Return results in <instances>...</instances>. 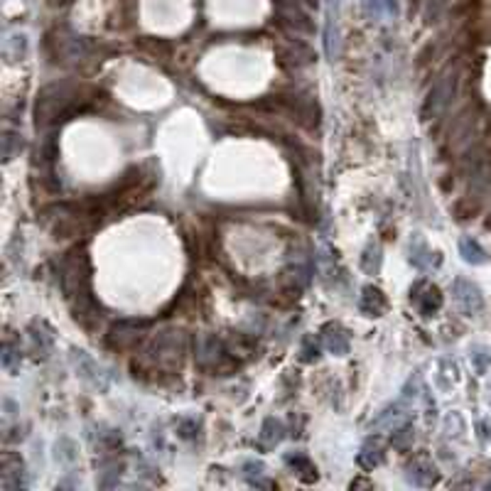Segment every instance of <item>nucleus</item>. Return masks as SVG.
<instances>
[{
    "instance_id": "obj_1",
    "label": "nucleus",
    "mask_w": 491,
    "mask_h": 491,
    "mask_svg": "<svg viewBox=\"0 0 491 491\" xmlns=\"http://www.w3.org/2000/svg\"><path fill=\"white\" fill-rule=\"evenodd\" d=\"M147 363H150V374H158V368H180L182 354H184V337L182 332H163L158 339L147 346Z\"/></svg>"
},
{
    "instance_id": "obj_2",
    "label": "nucleus",
    "mask_w": 491,
    "mask_h": 491,
    "mask_svg": "<svg viewBox=\"0 0 491 491\" xmlns=\"http://www.w3.org/2000/svg\"><path fill=\"white\" fill-rule=\"evenodd\" d=\"M71 99L67 96L64 86L52 84V86H45L37 94V106H35V123L37 128H47L49 123L59 121L64 116V111L69 108Z\"/></svg>"
},
{
    "instance_id": "obj_3",
    "label": "nucleus",
    "mask_w": 491,
    "mask_h": 491,
    "mask_svg": "<svg viewBox=\"0 0 491 491\" xmlns=\"http://www.w3.org/2000/svg\"><path fill=\"white\" fill-rule=\"evenodd\" d=\"M457 91V76L455 74H444L427 94L425 104H422V121H430V118L442 116L447 108H450L452 99H455Z\"/></svg>"
},
{
    "instance_id": "obj_4",
    "label": "nucleus",
    "mask_w": 491,
    "mask_h": 491,
    "mask_svg": "<svg viewBox=\"0 0 491 491\" xmlns=\"http://www.w3.org/2000/svg\"><path fill=\"white\" fill-rule=\"evenodd\" d=\"M145 327H147V322H143V320H121V322H116V324L108 329V334H106V346H108V349H116V351L130 349V346L138 344L141 332Z\"/></svg>"
},
{
    "instance_id": "obj_5",
    "label": "nucleus",
    "mask_w": 491,
    "mask_h": 491,
    "mask_svg": "<svg viewBox=\"0 0 491 491\" xmlns=\"http://www.w3.org/2000/svg\"><path fill=\"white\" fill-rule=\"evenodd\" d=\"M452 295H455V302L459 304V310H462L464 315H477V312H481V307H484L479 287L474 285V283L464 280V278H457V280L452 283Z\"/></svg>"
},
{
    "instance_id": "obj_6",
    "label": "nucleus",
    "mask_w": 491,
    "mask_h": 491,
    "mask_svg": "<svg viewBox=\"0 0 491 491\" xmlns=\"http://www.w3.org/2000/svg\"><path fill=\"white\" fill-rule=\"evenodd\" d=\"M0 484L5 491H23L27 486L25 481V464L20 457L5 455L0 462Z\"/></svg>"
},
{
    "instance_id": "obj_7",
    "label": "nucleus",
    "mask_w": 491,
    "mask_h": 491,
    "mask_svg": "<svg viewBox=\"0 0 491 491\" xmlns=\"http://www.w3.org/2000/svg\"><path fill=\"white\" fill-rule=\"evenodd\" d=\"M339 0H327V25H324V52L329 59L337 57L339 45Z\"/></svg>"
},
{
    "instance_id": "obj_8",
    "label": "nucleus",
    "mask_w": 491,
    "mask_h": 491,
    "mask_svg": "<svg viewBox=\"0 0 491 491\" xmlns=\"http://www.w3.org/2000/svg\"><path fill=\"white\" fill-rule=\"evenodd\" d=\"M388 307V300L386 295H383V290H379V287L374 285H366L361 290V300H359V310L363 312L366 317H381L383 312H386Z\"/></svg>"
},
{
    "instance_id": "obj_9",
    "label": "nucleus",
    "mask_w": 491,
    "mask_h": 491,
    "mask_svg": "<svg viewBox=\"0 0 491 491\" xmlns=\"http://www.w3.org/2000/svg\"><path fill=\"white\" fill-rule=\"evenodd\" d=\"M408 481H413L416 486H433L438 481V469L430 459L418 457L413 459V464H408Z\"/></svg>"
},
{
    "instance_id": "obj_10",
    "label": "nucleus",
    "mask_w": 491,
    "mask_h": 491,
    "mask_svg": "<svg viewBox=\"0 0 491 491\" xmlns=\"http://www.w3.org/2000/svg\"><path fill=\"white\" fill-rule=\"evenodd\" d=\"M322 337H324V346L332 354H337V357H346L349 354V337H346V332L339 324H324Z\"/></svg>"
},
{
    "instance_id": "obj_11",
    "label": "nucleus",
    "mask_w": 491,
    "mask_h": 491,
    "mask_svg": "<svg viewBox=\"0 0 491 491\" xmlns=\"http://www.w3.org/2000/svg\"><path fill=\"white\" fill-rule=\"evenodd\" d=\"M285 464L293 472H298V477L302 481H315L317 479V467L310 462V457L302 455V452H295V455H285Z\"/></svg>"
},
{
    "instance_id": "obj_12",
    "label": "nucleus",
    "mask_w": 491,
    "mask_h": 491,
    "mask_svg": "<svg viewBox=\"0 0 491 491\" xmlns=\"http://www.w3.org/2000/svg\"><path fill=\"white\" fill-rule=\"evenodd\" d=\"M416 302H418V307H420L422 315L430 317V315H435L440 307H442V293H440L438 285H427L425 293L416 295Z\"/></svg>"
},
{
    "instance_id": "obj_13",
    "label": "nucleus",
    "mask_w": 491,
    "mask_h": 491,
    "mask_svg": "<svg viewBox=\"0 0 491 491\" xmlns=\"http://www.w3.org/2000/svg\"><path fill=\"white\" fill-rule=\"evenodd\" d=\"M283 438H285V427H283V422L275 420V418H265L263 427H261V442H263L265 447H275Z\"/></svg>"
},
{
    "instance_id": "obj_14",
    "label": "nucleus",
    "mask_w": 491,
    "mask_h": 491,
    "mask_svg": "<svg viewBox=\"0 0 491 491\" xmlns=\"http://www.w3.org/2000/svg\"><path fill=\"white\" fill-rule=\"evenodd\" d=\"M381 462H383L381 444L376 442V440H368V442L361 447V452H359V464L366 467V469H374V467H379Z\"/></svg>"
},
{
    "instance_id": "obj_15",
    "label": "nucleus",
    "mask_w": 491,
    "mask_h": 491,
    "mask_svg": "<svg viewBox=\"0 0 491 491\" xmlns=\"http://www.w3.org/2000/svg\"><path fill=\"white\" fill-rule=\"evenodd\" d=\"M459 253H462V258L467 261V263H474V265H479V263H484V261H486L484 248H481V246L477 243L474 239H462V241H459Z\"/></svg>"
},
{
    "instance_id": "obj_16",
    "label": "nucleus",
    "mask_w": 491,
    "mask_h": 491,
    "mask_svg": "<svg viewBox=\"0 0 491 491\" xmlns=\"http://www.w3.org/2000/svg\"><path fill=\"white\" fill-rule=\"evenodd\" d=\"M361 268L366 270L368 275H376L381 268V248L376 243L366 246V251L361 256Z\"/></svg>"
},
{
    "instance_id": "obj_17",
    "label": "nucleus",
    "mask_w": 491,
    "mask_h": 491,
    "mask_svg": "<svg viewBox=\"0 0 491 491\" xmlns=\"http://www.w3.org/2000/svg\"><path fill=\"white\" fill-rule=\"evenodd\" d=\"M20 150H23V135L5 130V135H3V163H10L12 155Z\"/></svg>"
},
{
    "instance_id": "obj_18",
    "label": "nucleus",
    "mask_w": 491,
    "mask_h": 491,
    "mask_svg": "<svg viewBox=\"0 0 491 491\" xmlns=\"http://www.w3.org/2000/svg\"><path fill=\"white\" fill-rule=\"evenodd\" d=\"M400 403H396V405H388L383 413H381L379 418H376L374 422H371V430H379V427H393L398 420H400Z\"/></svg>"
},
{
    "instance_id": "obj_19",
    "label": "nucleus",
    "mask_w": 491,
    "mask_h": 491,
    "mask_svg": "<svg viewBox=\"0 0 491 491\" xmlns=\"http://www.w3.org/2000/svg\"><path fill=\"white\" fill-rule=\"evenodd\" d=\"M413 438H416V430H413L410 425H403V427H398L396 433H393L391 444L396 447V450H405V447L413 442Z\"/></svg>"
},
{
    "instance_id": "obj_20",
    "label": "nucleus",
    "mask_w": 491,
    "mask_h": 491,
    "mask_svg": "<svg viewBox=\"0 0 491 491\" xmlns=\"http://www.w3.org/2000/svg\"><path fill=\"white\" fill-rule=\"evenodd\" d=\"M20 359H23L20 349H15L10 342H5V346H3V366H5L8 371H15V361H20Z\"/></svg>"
},
{
    "instance_id": "obj_21",
    "label": "nucleus",
    "mask_w": 491,
    "mask_h": 491,
    "mask_svg": "<svg viewBox=\"0 0 491 491\" xmlns=\"http://www.w3.org/2000/svg\"><path fill=\"white\" fill-rule=\"evenodd\" d=\"M477 209H479V206L474 204L472 199H462V202H457V204H455V217L459 219V221H464V219L474 217V214H477Z\"/></svg>"
},
{
    "instance_id": "obj_22",
    "label": "nucleus",
    "mask_w": 491,
    "mask_h": 491,
    "mask_svg": "<svg viewBox=\"0 0 491 491\" xmlns=\"http://www.w3.org/2000/svg\"><path fill=\"white\" fill-rule=\"evenodd\" d=\"M320 359V349H317V344L312 342V337H307V339L302 342V361H317Z\"/></svg>"
},
{
    "instance_id": "obj_23",
    "label": "nucleus",
    "mask_w": 491,
    "mask_h": 491,
    "mask_svg": "<svg viewBox=\"0 0 491 491\" xmlns=\"http://www.w3.org/2000/svg\"><path fill=\"white\" fill-rule=\"evenodd\" d=\"M472 359H474V363H477V371H479V374H484L486 363L491 361V354H486V349H481V346H477V349H474V354H472Z\"/></svg>"
}]
</instances>
